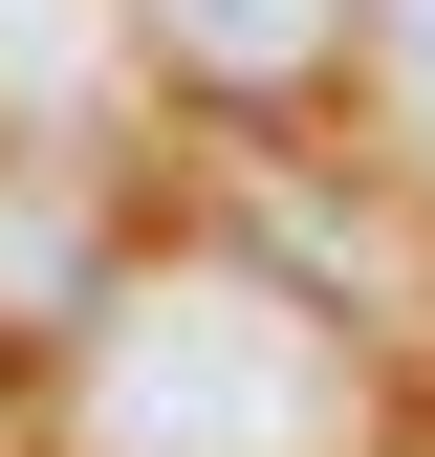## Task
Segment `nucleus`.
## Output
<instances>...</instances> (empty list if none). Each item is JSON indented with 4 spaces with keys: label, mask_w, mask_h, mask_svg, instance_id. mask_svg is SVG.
Listing matches in <instances>:
<instances>
[{
    "label": "nucleus",
    "mask_w": 435,
    "mask_h": 457,
    "mask_svg": "<svg viewBox=\"0 0 435 457\" xmlns=\"http://www.w3.org/2000/svg\"><path fill=\"white\" fill-rule=\"evenodd\" d=\"M326 414H349V349L261 262H152L66 349V457H305Z\"/></svg>",
    "instance_id": "f257e3e1"
},
{
    "label": "nucleus",
    "mask_w": 435,
    "mask_h": 457,
    "mask_svg": "<svg viewBox=\"0 0 435 457\" xmlns=\"http://www.w3.org/2000/svg\"><path fill=\"white\" fill-rule=\"evenodd\" d=\"M131 44H152L196 109H261V131H283V109H326V87H349L370 0H131Z\"/></svg>",
    "instance_id": "f03ea898"
},
{
    "label": "nucleus",
    "mask_w": 435,
    "mask_h": 457,
    "mask_svg": "<svg viewBox=\"0 0 435 457\" xmlns=\"http://www.w3.org/2000/svg\"><path fill=\"white\" fill-rule=\"evenodd\" d=\"M87 109V0H0V131H66Z\"/></svg>",
    "instance_id": "7ed1b4c3"
},
{
    "label": "nucleus",
    "mask_w": 435,
    "mask_h": 457,
    "mask_svg": "<svg viewBox=\"0 0 435 457\" xmlns=\"http://www.w3.org/2000/svg\"><path fill=\"white\" fill-rule=\"evenodd\" d=\"M392 109H414V153H435V0H392Z\"/></svg>",
    "instance_id": "20e7f679"
}]
</instances>
